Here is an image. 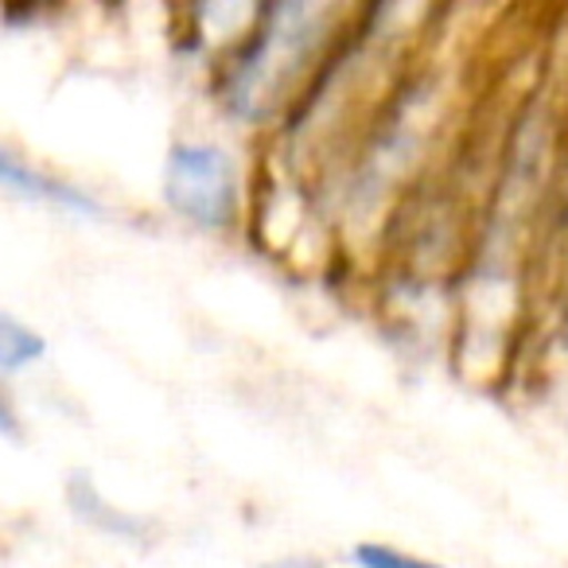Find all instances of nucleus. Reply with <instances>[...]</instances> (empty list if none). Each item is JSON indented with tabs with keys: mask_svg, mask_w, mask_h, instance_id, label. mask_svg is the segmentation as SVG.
I'll use <instances>...</instances> for the list:
<instances>
[{
	"mask_svg": "<svg viewBox=\"0 0 568 568\" xmlns=\"http://www.w3.org/2000/svg\"><path fill=\"white\" fill-rule=\"evenodd\" d=\"M351 568H444V565L389 541H355L351 545Z\"/></svg>",
	"mask_w": 568,
	"mask_h": 568,
	"instance_id": "423d86ee",
	"label": "nucleus"
},
{
	"mask_svg": "<svg viewBox=\"0 0 568 568\" xmlns=\"http://www.w3.org/2000/svg\"><path fill=\"white\" fill-rule=\"evenodd\" d=\"M160 203L175 222L199 234H234L245 222V172L242 160L222 141L183 136L168 144L160 164Z\"/></svg>",
	"mask_w": 568,
	"mask_h": 568,
	"instance_id": "f03ea898",
	"label": "nucleus"
},
{
	"mask_svg": "<svg viewBox=\"0 0 568 568\" xmlns=\"http://www.w3.org/2000/svg\"><path fill=\"white\" fill-rule=\"evenodd\" d=\"M63 495H67V506H71L74 518H79L82 526L94 529V534L113 537V541H121V545H149L152 541V521L141 518V514H133L129 506L113 503V498L94 483V475L82 471V467L67 475Z\"/></svg>",
	"mask_w": 568,
	"mask_h": 568,
	"instance_id": "20e7f679",
	"label": "nucleus"
},
{
	"mask_svg": "<svg viewBox=\"0 0 568 568\" xmlns=\"http://www.w3.org/2000/svg\"><path fill=\"white\" fill-rule=\"evenodd\" d=\"M0 191L24 199V203H40L59 214H71V219H102L105 214V203L94 191L63 180V175L48 172V168H36L32 160L20 156L4 141H0Z\"/></svg>",
	"mask_w": 568,
	"mask_h": 568,
	"instance_id": "7ed1b4c3",
	"label": "nucleus"
},
{
	"mask_svg": "<svg viewBox=\"0 0 568 568\" xmlns=\"http://www.w3.org/2000/svg\"><path fill=\"white\" fill-rule=\"evenodd\" d=\"M48 358V335L36 332L9 308H0V374H20Z\"/></svg>",
	"mask_w": 568,
	"mask_h": 568,
	"instance_id": "39448f33",
	"label": "nucleus"
},
{
	"mask_svg": "<svg viewBox=\"0 0 568 568\" xmlns=\"http://www.w3.org/2000/svg\"><path fill=\"white\" fill-rule=\"evenodd\" d=\"M261 568H327L324 557H312V552H288V557H273Z\"/></svg>",
	"mask_w": 568,
	"mask_h": 568,
	"instance_id": "6e6552de",
	"label": "nucleus"
},
{
	"mask_svg": "<svg viewBox=\"0 0 568 568\" xmlns=\"http://www.w3.org/2000/svg\"><path fill=\"white\" fill-rule=\"evenodd\" d=\"M24 436H28L24 413H20L17 397H12L9 389L0 386V440H9V444H24Z\"/></svg>",
	"mask_w": 568,
	"mask_h": 568,
	"instance_id": "0eeeda50",
	"label": "nucleus"
},
{
	"mask_svg": "<svg viewBox=\"0 0 568 568\" xmlns=\"http://www.w3.org/2000/svg\"><path fill=\"white\" fill-rule=\"evenodd\" d=\"M335 17L339 9L301 0L253 9L250 28H242L214 67V98L222 110L242 125H261L288 113V105H301L343 40Z\"/></svg>",
	"mask_w": 568,
	"mask_h": 568,
	"instance_id": "f257e3e1",
	"label": "nucleus"
}]
</instances>
